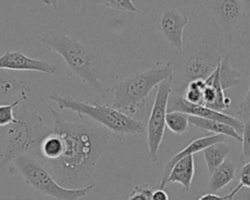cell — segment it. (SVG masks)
I'll return each instance as SVG.
<instances>
[{"label":"cell","mask_w":250,"mask_h":200,"mask_svg":"<svg viewBox=\"0 0 250 200\" xmlns=\"http://www.w3.org/2000/svg\"><path fill=\"white\" fill-rule=\"evenodd\" d=\"M236 118L242 123L250 121V81L247 93L236 110Z\"/></svg>","instance_id":"27"},{"label":"cell","mask_w":250,"mask_h":200,"mask_svg":"<svg viewBox=\"0 0 250 200\" xmlns=\"http://www.w3.org/2000/svg\"><path fill=\"white\" fill-rule=\"evenodd\" d=\"M243 187L240 183H238L234 188H232L228 194L224 195V196H221V195H217L216 193H206V194H203L202 196H200L197 200H232L233 196L235 195V193L241 188Z\"/></svg>","instance_id":"29"},{"label":"cell","mask_w":250,"mask_h":200,"mask_svg":"<svg viewBox=\"0 0 250 200\" xmlns=\"http://www.w3.org/2000/svg\"><path fill=\"white\" fill-rule=\"evenodd\" d=\"M172 83L173 78L162 82L157 87V92L147 120V155L151 162H156L158 160V150L162 142L166 127V115L168 112V101L172 92Z\"/></svg>","instance_id":"7"},{"label":"cell","mask_w":250,"mask_h":200,"mask_svg":"<svg viewBox=\"0 0 250 200\" xmlns=\"http://www.w3.org/2000/svg\"><path fill=\"white\" fill-rule=\"evenodd\" d=\"M230 103L231 100L225 94V90L222 87L218 70L216 68V70L205 80L202 105L213 110L223 112L230 106Z\"/></svg>","instance_id":"14"},{"label":"cell","mask_w":250,"mask_h":200,"mask_svg":"<svg viewBox=\"0 0 250 200\" xmlns=\"http://www.w3.org/2000/svg\"><path fill=\"white\" fill-rule=\"evenodd\" d=\"M31 91L29 82L17 78L0 69V104L11 103L15 98L24 100Z\"/></svg>","instance_id":"15"},{"label":"cell","mask_w":250,"mask_h":200,"mask_svg":"<svg viewBox=\"0 0 250 200\" xmlns=\"http://www.w3.org/2000/svg\"><path fill=\"white\" fill-rule=\"evenodd\" d=\"M50 99L58 104L60 109L70 110L80 118L88 117L91 122L106 129L120 140L125 136L139 135L146 129L142 121L97 100H80L56 93L51 94Z\"/></svg>","instance_id":"2"},{"label":"cell","mask_w":250,"mask_h":200,"mask_svg":"<svg viewBox=\"0 0 250 200\" xmlns=\"http://www.w3.org/2000/svg\"><path fill=\"white\" fill-rule=\"evenodd\" d=\"M9 167L11 175L18 174L28 185L41 194L57 200H79L95 187L90 183L82 188H66L57 182L48 168L33 154H21L12 161Z\"/></svg>","instance_id":"5"},{"label":"cell","mask_w":250,"mask_h":200,"mask_svg":"<svg viewBox=\"0 0 250 200\" xmlns=\"http://www.w3.org/2000/svg\"><path fill=\"white\" fill-rule=\"evenodd\" d=\"M203 5L211 13L223 42L230 47L245 18L242 1H204Z\"/></svg>","instance_id":"8"},{"label":"cell","mask_w":250,"mask_h":200,"mask_svg":"<svg viewBox=\"0 0 250 200\" xmlns=\"http://www.w3.org/2000/svg\"><path fill=\"white\" fill-rule=\"evenodd\" d=\"M98 3L115 11L140 13L139 9L134 5V3L131 0H106V1H98Z\"/></svg>","instance_id":"24"},{"label":"cell","mask_w":250,"mask_h":200,"mask_svg":"<svg viewBox=\"0 0 250 200\" xmlns=\"http://www.w3.org/2000/svg\"><path fill=\"white\" fill-rule=\"evenodd\" d=\"M239 182L242 186L250 188V160L242 165L239 171Z\"/></svg>","instance_id":"30"},{"label":"cell","mask_w":250,"mask_h":200,"mask_svg":"<svg viewBox=\"0 0 250 200\" xmlns=\"http://www.w3.org/2000/svg\"><path fill=\"white\" fill-rule=\"evenodd\" d=\"M150 200H169V196L164 189H155L152 192Z\"/></svg>","instance_id":"32"},{"label":"cell","mask_w":250,"mask_h":200,"mask_svg":"<svg viewBox=\"0 0 250 200\" xmlns=\"http://www.w3.org/2000/svg\"><path fill=\"white\" fill-rule=\"evenodd\" d=\"M242 6L245 16L250 15V1H242Z\"/></svg>","instance_id":"33"},{"label":"cell","mask_w":250,"mask_h":200,"mask_svg":"<svg viewBox=\"0 0 250 200\" xmlns=\"http://www.w3.org/2000/svg\"><path fill=\"white\" fill-rule=\"evenodd\" d=\"M235 174L236 168L234 163L229 158H227L224 163L210 175L208 184L209 192L216 193L228 185L235 178Z\"/></svg>","instance_id":"17"},{"label":"cell","mask_w":250,"mask_h":200,"mask_svg":"<svg viewBox=\"0 0 250 200\" xmlns=\"http://www.w3.org/2000/svg\"><path fill=\"white\" fill-rule=\"evenodd\" d=\"M243 131L241 134L242 138V151L239 156L240 164H245L250 160V121L243 123Z\"/></svg>","instance_id":"25"},{"label":"cell","mask_w":250,"mask_h":200,"mask_svg":"<svg viewBox=\"0 0 250 200\" xmlns=\"http://www.w3.org/2000/svg\"><path fill=\"white\" fill-rule=\"evenodd\" d=\"M227 140H228V137L223 136V135H210V136L201 137V138L191 140L185 148H183L182 150L177 152L175 155H173L169 159V161L166 163L164 170H163L162 178H161V180L159 183V188L164 189V187L167 185V179H168L173 167L181 159H183L188 155H193L197 152L203 151L205 148H207L208 146L213 145L215 143L227 142Z\"/></svg>","instance_id":"13"},{"label":"cell","mask_w":250,"mask_h":200,"mask_svg":"<svg viewBox=\"0 0 250 200\" xmlns=\"http://www.w3.org/2000/svg\"><path fill=\"white\" fill-rule=\"evenodd\" d=\"M188 115L180 111L167 112L166 127L176 136H183L188 131Z\"/></svg>","instance_id":"22"},{"label":"cell","mask_w":250,"mask_h":200,"mask_svg":"<svg viewBox=\"0 0 250 200\" xmlns=\"http://www.w3.org/2000/svg\"><path fill=\"white\" fill-rule=\"evenodd\" d=\"M50 132L36 110L23 108V112L8 129L7 145L0 157V166L12 162L21 154L36 155L40 141Z\"/></svg>","instance_id":"6"},{"label":"cell","mask_w":250,"mask_h":200,"mask_svg":"<svg viewBox=\"0 0 250 200\" xmlns=\"http://www.w3.org/2000/svg\"><path fill=\"white\" fill-rule=\"evenodd\" d=\"M232 200H250V188L241 187L233 196Z\"/></svg>","instance_id":"31"},{"label":"cell","mask_w":250,"mask_h":200,"mask_svg":"<svg viewBox=\"0 0 250 200\" xmlns=\"http://www.w3.org/2000/svg\"><path fill=\"white\" fill-rule=\"evenodd\" d=\"M21 102L20 100H17L11 103L0 104V127L10 126L14 124L17 118L14 115V108Z\"/></svg>","instance_id":"23"},{"label":"cell","mask_w":250,"mask_h":200,"mask_svg":"<svg viewBox=\"0 0 250 200\" xmlns=\"http://www.w3.org/2000/svg\"><path fill=\"white\" fill-rule=\"evenodd\" d=\"M223 55L212 44L205 42L198 45L183 66L188 82L196 79L206 80L216 70Z\"/></svg>","instance_id":"9"},{"label":"cell","mask_w":250,"mask_h":200,"mask_svg":"<svg viewBox=\"0 0 250 200\" xmlns=\"http://www.w3.org/2000/svg\"><path fill=\"white\" fill-rule=\"evenodd\" d=\"M171 111H180L188 114V116H195L199 118L215 120L222 123H225L237 131L241 136L243 131L244 124L234 116L227 114L225 112L213 110L207 106L201 104H191L183 100L181 95L170 96L168 101V112Z\"/></svg>","instance_id":"10"},{"label":"cell","mask_w":250,"mask_h":200,"mask_svg":"<svg viewBox=\"0 0 250 200\" xmlns=\"http://www.w3.org/2000/svg\"><path fill=\"white\" fill-rule=\"evenodd\" d=\"M194 177V158L188 155L175 164L168 179L167 183H179L186 191H188Z\"/></svg>","instance_id":"16"},{"label":"cell","mask_w":250,"mask_h":200,"mask_svg":"<svg viewBox=\"0 0 250 200\" xmlns=\"http://www.w3.org/2000/svg\"><path fill=\"white\" fill-rule=\"evenodd\" d=\"M240 43L243 47L250 49V15L245 16L240 27Z\"/></svg>","instance_id":"28"},{"label":"cell","mask_w":250,"mask_h":200,"mask_svg":"<svg viewBox=\"0 0 250 200\" xmlns=\"http://www.w3.org/2000/svg\"><path fill=\"white\" fill-rule=\"evenodd\" d=\"M205 87V80L196 79L188 82L184 88L181 97L183 100L191 104L203 103V89Z\"/></svg>","instance_id":"21"},{"label":"cell","mask_w":250,"mask_h":200,"mask_svg":"<svg viewBox=\"0 0 250 200\" xmlns=\"http://www.w3.org/2000/svg\"><path fill=\"white\" fill-rule=\"evenodd\" d=\"M173 77L172 62L157 61L149 69L125 78L112 86L109 89L112 94L111 106L120 111L125 110L130 114H135L146 103L153 89Z\"/></svg>","instance_id":"4"},{"label":"cell","mask_w":250,"mask_h":200,"mask_svg":"<svg viewBox=\"0 0 250 200\" xmlns=\"http://www.w3.org/2000/svg\"><path fill=\"white\" fill-rule=\"evenodd\" d=\"M41 44L62 57L67 66V74L92 87L100 94L104 93V84L90 51L79 41L64 31L56 29L41 32Z\"/></svg>","instance_id":"3"},{"label":"cell","mask_w":250,"mask_h":200,"mask_svg":"<svg viewBox=\"0 0 250 200\" xmlns=\"http://www.w3.org/2000/svg\"><path fill=\"white\" fill-rule=\"evenodd\" d=\"M153 189L147 184L135 185L128 195L127 200H150Z\"/></svg>","instance_id":"26"},{"label":"cell","mask_w":250,"mask_h":200,"mask_svg":"<svg viewBox=\"0 0 250 200\" xmlns=\"http://www.w3.org/2000/svg\"><path fill=\"white\" fill-rule=\"evenodd\" d=\"M229 154V147L226 142H219L208 146L203 150V156L208 173L211 175Z\"/></svg>","instance_id":"20"},{"label":"cell","mask_w":250,"mask_h":200,"mask_svg":"<svg viewBox=\"0 0 250 200\" xmlns=\"http://www.w3.org/2000/svg\"><path fill=\"white\" fill-rule=\"evenodd\" d=\"M0 69L16 71H36L47 74H55L57 68L54 64L41 60H35L21 52L7 51L0 56Z\"/></svg>","instance_id":"12"},{"label":"cell","mask_w":250,"mask_h":200,"mask_svg":"<svg viewBox=\"0 0 250 200\" xmlns=\"http://www.w3.org/2000/svg\"><path fill=\"white\" fill-rule=\"evenodd\" d=\"M188 23V16L175 8L165 10L159 17L158 30L178 53L183 50L184 29Z\"/></svg>","instance_id":"11"},{"label":"cell","mask_w":250,"mask_h":200,"mask_svg":"<svg viewBox=\"0 0 250 200\" xmlns=\"http://www.w3.org/2000/svg\"><path fill=\"white\" fill-rule=\"evenodd\" d=\"M188 121L189 124L193 125L196 129L211 132L214 133L215 135H223L228 138H232L237 141H242V138L237 133V131L225 123L215 120L199 118L195 116H188Z\"/></svg>","instance_id":"18"},{"label":"cell","mask_w":250,"mask_h":200,"mask_svg":"<svg viewBox=\"0 0 250 200\" xmlns=\"http://www.w3.org/2000/svg\"><path fill=\"white\" fill-rule=\"evenodd\" d=\"M217 70L222 87L225 91L238 85L241 81V73L231 66L229 53H226L222 56L218 63Z\"/></svg>","instance_id":"19"},{"label":"cell","mask_w":250,"mask_h":200,"mask_svg":"<svg viewBox=\"0 0 250 200\" xmlns=\"http://www.w3.org/2000/svg\"><path fill=\"white\" fill-rule=\"evenodd\" d=\"M42 100L52 114V130L63 140L62 156L56 162L43 164L62 186L82 188L91 180L111 133L93 122L69 121L44 99Z\"/></svg>","instance_id":"1"}]
</instances>
